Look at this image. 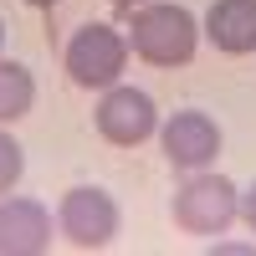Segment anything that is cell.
<instances>
[{"instance_id":"10","label":"cell","mask_w":256,"mask_h":256,"mask_svg":"<svg viewBox=\"0 0 256 256\" xmlns=\"http://www.w3.org/2000/svg\"><path fill=\"white\" fill-rule=\"evenodd\" d=\"M20 174H26V148H20L6 128H0V195H6V190H16Z\"/></svg>"},{"instance_id":"7","label":"cell","mask_w":256,"mask_h":256,"mask_svg":"<svg viewBox=\"0 0 256 256\" xmlns=\"http://www.w3.org/2000/svg\"><path fill=\"white\" fill-rule=\"evenodd\" d=\"M52 246V216L41 200H0V256H41Z\"/></svg>"},{"instance_id":"5","label":"cell","mask_w":256,"mask_h":256,"mask_svg":"<svg viewBox=\"0 0 256 256\" xmlns=\"http://www.w3.org/2000/svg\"><path fill=\"white\" fill-rule=\"evenodd\" d=\"M98 134L118 144V148H138L144 138H154V128H159V108H154V98H148L144 88H113L102 92L98 102Z\"/></svg>"},{"instance_id":"1","label":"cell","mask_w":256,"mask_h":256,"mask_svg":"<svg viewBox=\"0 0 256 256\" xmlns=\"http://www.w3.org/2000/svg\"><path fill=\"white\" fill-rule=\"evenodd\" d=\"M128 46L148 67H184L200 46V26L184 6H138L128 20Z\"/></svg>"},{"instance_id":"3","label":"cell","mask_w":256,"mask_h":256,"mask_svg":"<svg viewBox=\"0 0 256 256\" xmlns=\"http://www.w3.org/2000/svg\"><path fill=\"white\" fill-rule=\"evenodd\" d=\"M241 216V195L226 174H190L174 195V220L190 236H220Z\"/></svg>"},{"instance_id":"8","label":"cell","mask_w":256,"mask_h":256,"mask_svg":"<svg viewBox=\"0 0 256 256\" xmlns=\"http://www.w3.org/2000/svg\"><path fill=\"white\" fill-rule=\"evenodd\" d=\"M210 46L226 56H246L256 52V0H216L205 16Z\"/></svg>"},{"instance_id":"14","label":"cell","mask_w":256,"mask_h":256,"mask_svg":"<svg viewBox=\"0 0 256 256\" xmlns=\"http://www.w3.org/2000/svg\"><path fill=\"white\" fill-rule=\"evenodd\" d=\"M0 41H6V26H0Z\"/></svg>"},{"instance_id":"9","label":"cell","mask_w":256,"mask_h":256,"mask_svg":"<svg viewBox=\"0 0 256 256\" xmlns=\"http://www.w3.org/2000/svg\"><path fill=\"white\" fill-rule=\"evenodd\" d=\"M36 108V77L20 62H0V123H16Z\"/></svg>"},{"instance_id":"4","label":"cell","mask_w":256,"mask_h":256,"mask_svg":"<svg viewBox=\"0 0 256 256\" xmlns=\"http://www.w3.org/2000/svg\"><path fill=\"white\" fill-rule=\"evenodd\" d=\"M56 226H62V236H67L77 251H102V246L118 236L123 216H118V200L108 195V190L77 184V190H67V200H62Z\"/></svg>"},{"instance_id":"2","label":"cell","mask_w":256,"mask_h":256,"mask_svg":"<svg viewBox=\"0 0 256 256\" xmlns=\"http://www.w3.org/2000/svg\"><path fill=\"white\" fill-rule=\"evenodd\" d=\"M128 67V36L102 26V20H88L77 26L67 41V77L77 88H113L118 72Z\"/></svg>"},{"instance_id":"13","label":"cell","mask_w":256,"mask_h":256,"mask_svg":"<svg viewBox=\"0 0 256 256\" xmlns=\"http://www.w3.org/2000/svg\"><path fill=\"white\" fill-rule=\"evenodd\" d=\"M26 6H41V10H52V6H62V0H26Z\"/></svg>"},{"instance_id":"12","label":"cell","mask_w":256,"mask_h":256,"mask_svg":"<svg viewBox=\"0 0 256 256\" xmlns=\"http://www.w3.org/2000/svg\"><path fill=\"white\" fill-rule=\"evenodd\" d=\"M113 6H118V10H138L144 0H113Z\"/></svg>"},{"instance_id":"11","label":"cell","mask_w":256,"mask_h":256,"mask_svg":"<svg viewBox=\"0 0 256 256\" xmlns=\"http://www.w3.org/2000/svg\"><path fill=\"white\" fill-rule=\"evenodd\" d=\"M241 216H246V226L256 230V184H251L246 195H241Z\"/></svg>"},{"instance_id":"6","label":"cell","mask_w":256,"mask_h":256,"mask_svg":"<svg viewBox=\"0 0 256 256\" xmlns=\"http://www.w3.org/2000/svg\"><path fill=\"white\" fill-rule=\"evenodd\" d=\"M164 154L174 169H210L220 154V128L200 108H180L164 123Z\"/></svg>"}]
</instances>
